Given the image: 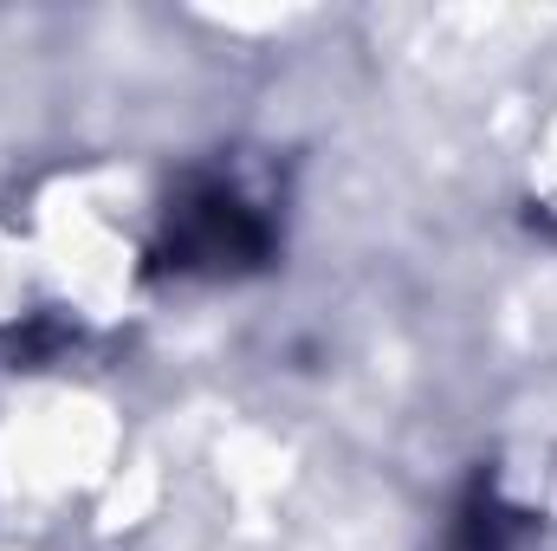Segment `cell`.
<instances>
[{
    "label": "cell",
    "instance_id": "obj_1",
    "mask_svg": "<svg viewBox=\"0 0 557 551\" xmlns=\"http://www.w3.org/2000/svg\"><path fill=\"white\" fill-rule=\"evenodd\" d=\"M267 247H273V234H267L260 208L227 182H195L169 208L162 260L182 273H240V267H260Z\"/></svg>",
    "mask_w": 557,
    "mask_h": 551
},
{
    "label": "cell",
    "instance_id": "obj_2",
    "mask_svg": "<svg viewBox=\"0 0 557 551\" xmlns=\"http://www.w3.org/2000/svg\"><path fill=\"white\" fill-rule=\"evenodd\" d=\"M506 546H512V513H506L493 493H473L467 513H460L454 551H506Z\"/></svg>",
    "mask_w": 557,
    "mask_h": 551
}]
</instances>
